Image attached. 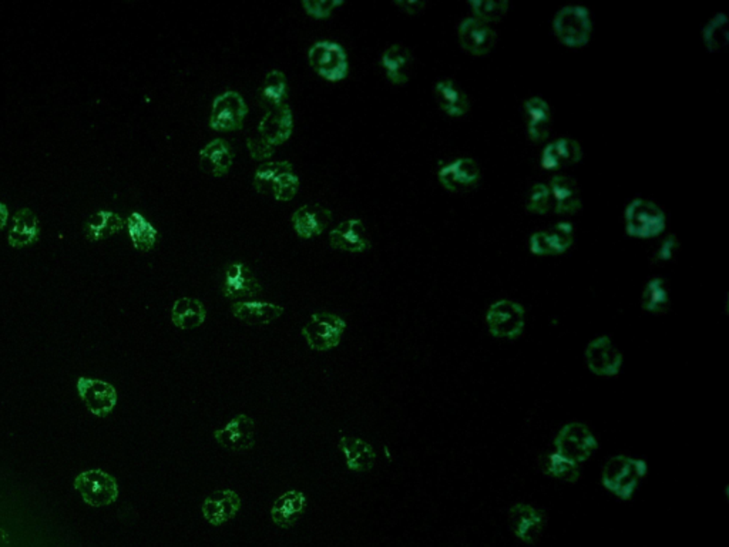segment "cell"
I'll return each mask as SVG.
<instances>
[{"label": "cell", "mask_w": 729, "mask_h": 547, "mask_svg": "<svg viewBox=\"0 0 729 547\" xmlns=\"http://www.w3.org/2000/svg\"><path fill=\"white\" fill-rule=\"evenodd\" d=\"M647 472L649 465L644 459H634L624 455L613 456L604 465L601 484L621 501H630Z\"/></svg>", "instance_id": "6da1fadb"}, {"label": "cell", "mask_w": 729, "mask_h": 547, "mask_svg": "<svg viewBox=\"0 0 729 547\" xmlns=\"http://www.w3.org/2000/svg\"><path fill=\"white\" fill-rule=\"evenodd\" d=\"M308 62L318 76L331 83L344 80L349 72L347 52L339 43L331 40L314 43L308 52Z\"/></svg>", "instance_id": "7a4b0ae2"}, {"label": "cell", "mask_w": 729, "mask_h": 547, "mask_svg": "<svg viewBox=\"0 0 729 547\" xmlns=\"http://www.w3.org/2000/svg\"><path fill=\"white\" fill-rule=\"evenodd\" d=\"M345 330H347L345 319L323 311L309 316L308 323L302 328L301 333L313 351L326 352L340 344Z\"/></svg>", "instance_id": "3957f363"}, {"label": "cell", "mask_w": 729, "mask_h": 547, "mask_svg": "<svg viewBox=\"0 0 729 547\" xmlns=\"http://www.w3.org/2000/svg\"><path fill=\"white\" fill-rule=\"evenodd\" d=\"M664 211L652 201L635 198L625 208V230L632 237L651 239L666 228Z\"/></svg>", "instance_id": "277c9868"}, {"label": "cell", "mask_w": 729, "mask_h": 547, "mask_svg": "<svg viewBox=\"0 0 729 547\" xmlns=\"http://www.w3.org/2000/svg\"><path fill=\"white\" fill-rule=\"evenodd\" d=\"M74 489L80 493L86 505L93 508L109 506L119 498V484L105 470L91 469L81 472L74 479Z\"/></svg>", "instance_id": "5b68a950"}, {"label": "cell", "mask_w": 729, "mask_h": 547, "mask_svg": "<svg viewBox=\"0 0 729 547\" xmlns=\"http://www.w3.org/2000/svg\"><path fill=\"white\" fill-rule=\"evenodd\" d=\"M553 28L560 42L570 47H582L591 35L589 9L580 4L563 7L554 18Z\"/></svg>", "instance_id": "8992f818"}, {"label": "cell", "mask_w": 729, "mask_h": 547, "mask_svg": "<svg viewBox=\"0 0 729 547\" xmlns=\"http://www.w3.org/2000/svg\"><path fill=\"white\" fill-rule=\"evenodd\" d=\"M554 445L556 452L575 463L589 459L599 448L596 436L592 435L589 426L582 422H570L565 425L558 432Z\"/></svg>", "instance_id": "52a82bcc"}, {"label": "cell", "mask_w": 729, "mask_h": 547, "mask_svg": "<svg viewBox=\"0 0 729 547\" xmlns=\"http://www.w3.org/2000/svg\"><path fill=\"white\" fill-rule=\"evenodd\" d=\"M248 107L239 91L228 90L218 96L211 107L210 127L214 131L239 130L246 120Z\"/></svg>", "instance_id": "ba28073f"}, {"label": "cell", "mask_w": 729, "mask_h": 547, "mask_svg": "<svg viewBox=\"0 0 729 547\" xmlns=\"http://www.w3.org/2000/svg\"><path fill=\"white\" fill-rule=\"evenodd\" d=\"M486 323L491 335L515 340L524 330V309L517 302L501 299L489 308Z\"/></svg>", "instance_id": "9c48e42d"}, {"label": "cell", "mask_w": 729, "mask_h": 547, "mask_svg": "<svg viewBox=\"0 0 729 547\" xmlns=\"http://www.w3.org/2000/svg\"><path fill=\"white\" fill-rule=\"evenodd\" d=\"M78 393L88 412L97 417H109L119 400L116 388L112 383L86 376L78 379Z\"/></svg>", "instance_id": "30bf717a"}, {"label": "cell", "mask_w": 729, "mask_h": 547, "mask_svg": "<svg viewBox=\"0 0 729 547\" xmlns=\"http://www.w3.org/2000/svg\"><path fill=\"white\" fill-rule=\"evenodd\" d=\"M218 445L232 452H246L256 445V422L248 415L239 414L228 422L224 428L214 432Z\"/></svg>", "instance_id": "8fae6325"}, {"label": "cell", "mask_w": 729, "mask_h": 547, "mask_svg": "<svg viewBox=\"0 0 729 547\" xmlns=\"http://www.w3.org/2000/svg\"><path fill=\"white\" fill-rule=\"evenodd\" d=\"M439 181L453 193H463L473 189L481 181V169L474 160L460 157L443 165L438 173Z\"/></svg>", "instance_id": "7c38bea8"}, {"label": "cell", "mask_w": 729, "mask_h": 547, "mask_svg": "<svg viewBox=\"0 0 729 547\" xmlns=\"http://www.w3.org/2000/svg\"><path fill=\"white\" fill-rule=\"evenodd\" d=\"M586 362L590 371L599 376H616L623 365V355L614 347L608 337H599L590 342L586 349Z\"/></svg>", "instance_id": "4fadbf2b"}, {"label": "cell", "mask_w": 729, "mask_h": 547, "mask_svg": "<svg viewBox=\"0 0 729 547\" xmlns=\"http://www.w3.org/2000/svg\"><path fill=\"white\" fill-rule=\"evenodd\" d=\"M294 131V114L289 105H280L267 110L265 116L258 124V136L271 147H278L292 136Z\"/></svg>", "instance_id": "5bb4252c"}, {"label": "cell", "mask_w": 729, "mask_h": 547, "mask_svg": "<svg viewBox=\"0 0 729 547\" xmlns=\"http://www.w3.org/2000/svg\"><path fill=\"white\" fill-rule=\"evenodd\" d=\"M513 534L524 543H534L541 536L547 525L543 510L527 503H517L510 509Z\"/></svg>", "instance_id": "9a60e30c"}, {"label": "cell", "mask_w": 729, "mask_h": 547, "mask_svg": "<svg viewBox=\"0 0 729 547\" xmlns=\"http://www.w3.org/2000/svg\"><path fill=\"white\" fill-rule=\"evenodd\" d=\"M261 291L263 285L246 264H228L222 285V292L228 299H254Z\"/></svg>", "instance_id": "2e32d148"}, {"label": "cell", "mask_w": 729, "mask_h": 547, "mask_svg": "<svg viewBox=\"0 0 729 547\" xmlns=\"http://www.w3.org/2000/svg\"><path fill=\"white\" fill-rule=\"evenodd\" d=\"M239 509H241V498L237 492L231 489L211 493L201 505L204 519L207 520L211 526L215 527L222 526L224 523L234 519Z\"/></svg>", "instance_id": "e0dca14e"}, {"label": "cell", "mask_w": 729, "mask_h": 547, "mask_svg": "<svg viewBox=\"0 0 729 547\" xmlns=\"http://www.w3.org/2000/svg\"><path fill=\"white\" fill-rule=\"evenodd\" d=\"M459 40L463 49L476 56H482L493 49L496 43V32L489 23L481 19L466 18L460 21Z\"/></svg>", "instance_id": "ac0fdd59"}, {"label": "cell", "mask_w": 729, "mask_h": 547, "mask_svg": "<svg viewBox=\"0 0 729 547\" xmlns=\"http://www.w3.org/2000/svg\"><path fill=\"white\" fill-rule=\"evenodd\" d=\"M330 242L333 248L351 254L364 253L372 247L364 222L358 218H351L333 228Z\"/></svg>", "instance_id": "d6986e66"}, {"label": "cell", "mask_w": 729, "mask_h": 547, "mask_svg": "<svg viewBox=\"0 0 729 547\" xmlns=\"http://www.w3.org/2000/svg\"><path fill=\"white\" fill-rule=\"evenodd\" d=\"M574 239V228L567 222L558 223L550 231H539L530 239V249L536 256H556L570 248Z\"/></svg>", "instance_id": "ffe728a7"}, {"label": "cell", "mask_w": 729, "mask_h": 547, "mask_svg": "<svg viewBox=\"0 0 729 547\" xmlns=\"http://www.w3.org/2000/svg\"><path fill=\"white\" fill-rule=\"evenodd\" d=\"M332 222V211L319 206V204H306L294 211L291 217L292 225L297 234L304 240L314 239L323 234L325 228Z\"/></svg>", "instance_id": "44dd1931"}, {"label": "cell", "mask_w": 729, "mask_h": 547, "mask_svg": "<svg viewBox=\"0 0 729 547\" xmlns=\"http://www.w3.org/2000/svg\"><path fill=\"white\" fill-rule=\"evenodd\" d=\"M284 307L272 302L239 301L231 306V313L239 323L247 325H268L284 316Z\"/></svg>", "instance_id": "7402d4cb"}, {"label": "cell", "mask_w": 729, "mask_h": 547, "mask_svg": "<svg viewBox=\"0 0 729 547\" xmlns=\"http://www.w3.org/2000/svg\"><path fill=\"white\" fill-rule=\"evenodd\" d=\"M40 239V222L32 208H21L16 211L9 234L7 244L12 248L21 249L32 246Z\"/></svg>", "instance_id": "603a6c76"}, {"label": "cell", "mask_w": 729, "mask_h": 547, "mask_svg": "<svg viewBox=\"0 0 729 547\" xmlns=\"http://www.w3.org/2000/svg\"><path fill=\"white\" fill-rule=\"evenodd\" d=\"M306 493L301 491H288L273 501L271 508V519L282 529L294 526L306 510Z\"/></svg>", "instance_id": "cb8c5ba5"}, {"label": "cell", "mask_w": 729, "mask_h": 547, "mask_svg": "<svg viewBox=\"0 0 729 547\" xmlns=\"http://www.w3.org/2000/svg\"><path fill=\"white\" fill-rule=\"evenodd\" d=\"M234 164V155L227 141L215 139L200 150V167L214 177L227 176Z\"/></svg>", "instance_id": "d4e9b609"}, {"label": "cell", "mask_w": 729, "mask_h": 547, "mask_svg": "<svg viewBox=\"0 0 729 547\" xmlns=\"http://www.w3.org/2000/svg\"><path fill=\"white\" fill-rule=\"evenodd\" d=\"M339 450H342L348 469L352 472H371L375 467L376 452L368 442L356 436H342L339 439Z\"/></svg>", "instance_id": "484cf974"}, {"label": "cell", "mask_w": 729, "mask_h": 547, "mask_svg": "<svg viewBox=\"0 0 729 547\" xmlns=\"http://www.w3.org/2000/svg\"><path fill=\"white\" fill-rule=\"evenodd\" d=\"M412 64L414 56L404 45L390 46L381 56V66L393 85H405L409 81Z\"/></svg>", "instance_id": "4316f807"}, {"label": "cell", "mask_w": 729, "mask_h": 547, "mask_svg": "<svg viewBox=\"0 0 729 547\" xmlns=\"http://www.w3.org/2000/svg\"><path fill=\"white\" fill-rule=\"evenodd\" d=\"M582 147L570 137H561L547 144L541 155V165L546 170H556L574 164L582 158Z\"/></svg>", "instance_id": "83f0119b"}, {"label": "cell", "mask_w": 729, "mask_h": 547, "mask_svg": "<svg viewBox=\"0 0 729 547\" xmlns=\"http://www.w3.org/2000/svg\"><path fill=\"white\" fill-rule=\"evenodd\" d=\"M435 96L440 109L450 117H462L469 112L470 100L465 91L450 79H442L435 85Z\"/></svg>", "instance_id": "f1b7e54d"}, {"label": "cell", "mask_w": 729, "mask_h": 547, "mask_svg": "<svg viewBox=\"0 0 729 547\" xmlns=\"http://www.w3.org/2000/svg\"><path fill=\"white\" fill-rule=\"evenodd\" d=\"M207 318V309L200 299L182 297L172 304V323L179 330H196L203 325Z\"/></svg>", "instance_id": "f546056e"}, {"label": "cell", "mask_w": 729, "mask_h": 547, "mask_svg": "<svg viewBox=\"0 0 729 547\" xmlns=\"http://www.w3.org/2000/svg\"><path fill=\"white\" fill-rule=\"evenodd\" d=\"M551 200L558 215H573L582 206L579 187L567 176H554L550 181Z\"/></svg>", "instance_id": "4dcf8cb0"}, {"label": "cell", "mask_w": 729, "mask_h": 547, "mask_svg": "<svg viewBox=\"0 0 729 547\" xmlns=\"http://www.w3.org/2000/svg\"><path fill=\"white\" fill-rule=\"evenodd\" d=\"M527 116V133L533 141H541L549 136L551 112L549 103L541 97H530L524 102Z\"/></svg>", "instance_id": "1f68e13d"}, {"label": "cell", "mask_w": 729, "mask_h": 547, "mask_svg": "<svg viewBox=\"0 0 729 547\" xmlns=\"http://www.w3.org/2000/svg\"><path fill=\"white\" fill-rule=\"evenodd\" d=\"M126 222L114 211L100 210L88 217L85 225L86 239L91 242L102 241L123 230Z\"/></svg>", "instance_id": "d6a6232c"}, {"label": "cell", "mask_w": 729, "mask_h": 547, "mask_svg": "<svg viewBox=\"0 0 729 547\" xmlns=\"http://www.w3.org/2000/svg\"><path fill=\"white\" fill-rule=\"evenodd\" d=\"M127 230L130 235L133 247L141 253H148L155 248L157 242L158 231L155 225L148 222L140 213L133 211L127 218Z\"/></svg>", "instance_id": "836d02e7"}, {"label": "cell", "mask_w": 729, "mask_h": 547, "mask_svg": "<svg viewBox=\"0 0 729 547\" xmlns=\"http://www.w3.org/2000/svg\"><path fill=\"white\" fill-rule=\"evenodd\" d=\"M287 90V76L281 71H271L264 79L260 88L261 105L270 110L285 105Z\"/></svg>", "instance_id": "e575fe53"}, {"label": "cell", "mask_w": 729, "mask_h": 547, "mask_svg": "<svg viewBox=\"0 0 729 547\" xmlns=\"http://www.w3.org/2000/svg\"><path fill=\"white\" fill-rule=\"evenodd\" d=\"M642 308L652 314H666L670 308V294L663 278H652L642 291Z\"/></svg>", "instance_id": "d590c367"}, {"label": "cell", "mask_w": 729, "mask_h": 547, "mask_svg": "<svg viewBox=\"0 0 729 547\" xmlns=\"http://www.w3.org/2000/svg\"><path fill=\"white\" fill-rule=\"evenodd\" d=\"M289 172H294V165L287 162V160H284V162H270L265 163V164H261L260 167L256 169V174H254V189H256V193L268 196V194H271V187H272L273 181H275L281 174Z\"/></svg>", "instance_id": "8d00e7d4"}, {"label": "cell", "mask_w": 729, "mask_h": 547, "mask_svg": "<svg viewBox=\"0 0 729 547\" xmlns=\"http://www.w3.org/2000/svg\"><path fill=\"white\" fill-rule=\"evenodd\" d=\"M543 469L547 475L560 479V481L572 482V484L579 481V465L557 452L546 456Z\"/></svg>", "instance_id": "74e56055"}, {"label": "cell", "mask_w": 729, "mask_h": 547, "mask_svg": "<svg viewBox=\"0 0 729 547\" xmlns=\"http://www.w3.org/2000/svg\"><path fill=\"white\" fill-rule=\"evenodd\" d=\"M728 21L724 13H718L704 28V42L712 52L723 49L728 43Z\"/></svg>", "instance_id": "f35d334b"}, {"label": "cell", "mask_w": 729, "mask_h": 547, "mask_svg": "<svg viewBox=\"0 0 729 547\" xmlns=\"http://www.w3.org/2000/svg\"><path fill=\"white\" fill-rule=\"evenodd\" d=\"M473 9L474 18L486 21H498L507 12L508 4L506 0H474L470 2Z\"/></svg>", "instance_id": "ab89813d"}, {"label": "cell", "mask_w": 729, "mask_h": 547, "mask_svg": "<svg viewBox=\"0 0 729 547\" xmlns=\"http://www.w3.org/2000/svg\"><path fill=\"white\" fill-rule=\"evenodd\" d=\"M298 189L299 177L294 172L284 173L273 181L271 194L277 201H289L298 193Z\"/></svg>", "instance_id": "60d3db41"}, {"label": "cell", "mask_w": 729, "mask_h": 547, "mask_svg": "<svg viewBox=\"0 0 729 547\" xmlns=\"http://www.w3.org/2000/svg\"><path fill=\"white\" fill-rule=\"evenodd\" d=\"M551 193L550 189L546 184H536L530 191L529 200H527V210L536 215H544L550 210Z\"/></svg>", "instance_id": "b9f144b4"}, {"label": "cell", "mask_w": 729, "mask_h": 547, "mask_svg": "<svg viewBox=\"0 0 729 547\" xmlns=\"http://www.w3.org/2000/svg\"><path fill=\"white\" fill-rule=\"evenodd\" d=\"M301 4L306 9V14L311 18L328 19L332 14L333 9L344 4V2H340V0H338V2L337 0H332V2H328V0H321V2L302 0Z\"/></svg>", "instance_id": "7bdbcfd3"}, {"label": "cell", "mask_w": 729, "mask_h": 547, "mask_svg": "<svg viewBox=\"0 0 729 547\" xmlns=\"http://www.w3.org/2000/svg\"><path fill=\"white\" fill-rule=\"evenodd\" d=\"M247 146H248L249 155L254 160H268L275 153V148L271 147L270 144L265 143L260 136L249 137L248 140H247Z\"/></svg>", "instance_id": "ee69618b"}, {"label": "cell", "mask_w": 729, "mask_h": 547, "mask_svg": "<svg viewBox=\"0 0 729 547\" xmlns=\"http://www.w3.org/2000/svg\"><path fill=\"white\" fill-rule=\"evenodd\" d=\"M677 248V237H675V235H668V237L659 244L656 256H654V261H657V263H666V261L673 260L674 254H675Z\"/></svg>", "instance_id": "f6af8a7d"}, {"label": "cell", "mask_w": 729, "mask_h": 547, "mask_svg": "<svg viewBox=\"0 0 729 547\" xmlns=\"http://www.w3.org/2000/svg\"><path fill=\"white\" fill-rule=\"evenodd\" d=\"M395 6L400 7L402 11L406 12L409 14H416L419 12L423 11L424 7H426V4L424 2H419V0H399V2H395Z\"/></svg>", "instance_id": "bcb514c9"}, {"label": "cell", "mask_w": 729, "mask_h": 547, "mask_svg": "<svg viewBox=\"0 0 729 547\" xmlns=\"http://www.w3.org/2000/svg\"><path fill=\"white\" fill-rule=\"evenodd\" d=\"M7 222H9V208L6 204L0 203V231L6 227Z\"/></svg>", "instance_id": "7dc6e473"}, {"label": "cell", "mask_w": 729, "mask_h": 547, "mask_svg": "<svg viewBox=\"0 0 729 547\" xmlns=\"http://www.w3.org/2000/svg\"><path fill=\"white\" fill-rule=\"evenodd\" d=\"M9 546H11V539H9V534H7L4 529H0V547Z\"/></svg>", "instance_id": "c3c4849f"}]
</instances>
